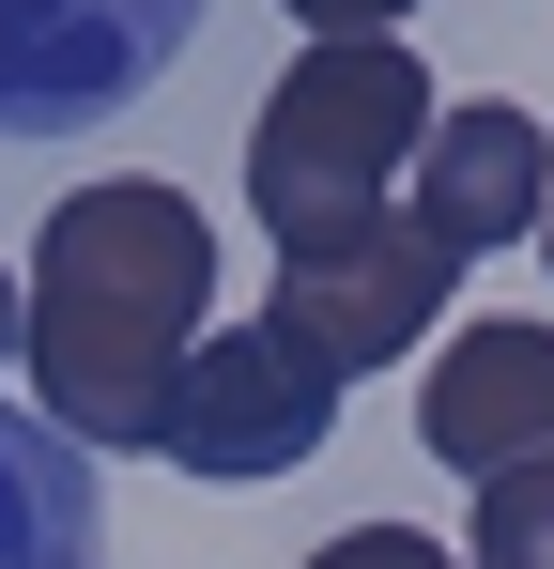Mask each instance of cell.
<instances>
[{
    "label": "cell",
    "mask_w": 554,
    "mask_h": 569,
    "mask_svg": "<svg viewBox=\"0 0 554 569\" xmlns=\"http://www.w3.org/2000/svg\"><path fill=\"white\" fill-rule=\"evenodd\" d=\"M200 323H216V231L185 186L47 200L31 278H16V339H31V416L62 447H155Z\"/></svg>",
    "instance_id": "1"
},
{
    "label": "cell",
    "mask_w": 554,
    "mask_h": 569,
    "mask_svg": "<svg viewBox=\"0 0 554 569\" xmlns=\"http://www.w3.org/2000/svg\"><path fill=\"white\" fill-rule=\"evenodd\" d=\"M432 62L416 47H385V31H308L293 47V78L263 93L247 123V200H263V247H339L369 216H400V170H416V139H432Z\"/></svg>",
    "instance_id": "2"
},
{
    "label": "cell",
    "mask_w": 554,
    "mask_h": 569,
    "mask_svg": "<svg viewBox=\"0 0 554 569\" xmlns=\"http://www.w3.org/2000/svg\"><path fill=\"white\" fill-rule=\"evenodd\" d=\"M200 47V0H0V139H78Z\"/></svg>",
    "instance_id": "3"
},
{
    "label": "cell",
    "mask_w": 554,
    "mask_h": 569,
    "mask_svg": "<svg viewBox=\"0 0 554 569\" xmlns=\"http://www.w3.org/2000/svg\"><path fill=\"white\" fill-rule=\"evenodd\" d=\"M447 278H462V262L416 231V216H369V231H339V247H293V262H277L263 323L324 385H369L385 355H416V339L447 323Z\"/></svg>",
    "instance_id": "4"
},
{
    "label": "cell",
    "mask_w": 554,
    "mask_h": 569,
    "mask_svg": "<svg viewBox=\"0 0 554 569\" xmlns=\"http://www.w3.org/2000/svg\"><path fill=\"white\" fill-rule=\"evenodd\" d=\"M324 431H339V385L308 370L277 323H200V355H185V385H170L155 462L216 477V492H247V477H293Z\"/></svg>",
    "instance_id": "5"
},
{
    "label": "cell",
    "mask_w": 554,
    "mask_h": 569,
    "mask_svg": "<svg viewBox=\"0 0 554 569\" xmlns=\"http://www.w3.org/2000/svg\"><path fill=\"white\" fill-rule=\"evenodd\" d=\"M554 200V139L524 123L508 93L477 108H432V139H416V170H400V216L447 247V262H493V247H524Z\"/></svg>",
    "instance_id": "6"
},
{
    "label": "cell",
    "mask_w": 554,
    "mask_h": 569,
    "mask_svg": "<svg viewBox=\"0 0 554 569\" xmlns=\"http://www.w3.org/2000/svg\"><path fill=\"white\" fill-rule=\"evenodd\" d=\"M416 447L447 477L554 462V323H462L432 355V385H416Z\"/></svg>",
    "instance_id": "7"
},
{
    "label": "cell",
    "mask_w": 554,
    "mask_h": 569,
    "mask_svg": "<svg viewBox=\"0 0 554 569\" xmlns=\"http://www.w3.org/2000/svg\"><path fill=\"white\" fill-rule=\"evenodd\" d=\"M0 569H108L92 462L47 431V416H0Z\"/></svg>",
    "instance_id": "8"
},
{
    "label": "cell",
    "mask_w": 554,
    "mask_h": 569,
    "mask_svg": "<svg viewBox=\"0 0 554 569\" xmlns=\"http://www.w3.org/2000/svg\"><path fill=\"white\" fill-rule=\"evenodd\" d=\"M462 539H477L462 569H554V462L477 477V523H462Z\"/></svg>",
    "instance_id": "9"
},
{
    "label": "cell",
    "mask_w": 554,
    "mask_h": 569,
    "mask_svg": "<svg viewBox=\"0 0 554 569\" xmlns=\"http://www.w3.org/2000/svg\"><path fill=\"white\" fill-rule=\"evenodd\" d=\"M308 569H462V555H447V539H416V523H339Z\"/></svg>",
    "instance_id": "10"
},
{
    "label": "cell",
    "mask_w": 554,
    "mask_h": 569,
    "mask_svg": "<svg viewBox=\"0 0 554 569\" xmlns=\"http://www.w3.org/2000/svg\"><path fill=\"white\" fill-rule=\"evenodd\" d=\"M293 16H308V31H400L416 0H293Z\"/></svg>",
    "instance_id": "11"
},
{
    "label": "cell",
    "mask_w": 554,
    "mask_h": 569,
    "mask_svg": "<svg viewBox=\"0 0 554 569\" xmlns=\"http://www.w3.org/2000/svg\"><path fill=\"white\" fill-rule=\"evenodd\" d=\"M0 370H16V262H0Z\"/></svg>",
    "instance_id": "12"
},
{
    "label": "cell",
    "mask_w": 554,
    "mask_h": 569,
    "mask_svg": "<svg viewBox=\"0 0 554 569\" xmlns=\"http://www.w3.org/2000/svg\"><path fill=\"white\" fill-rule=\"evenodd\" d=\"M540 247H554V200H540Z\"/></svg>",
    "instance_id": "13"
}]
</instances>
